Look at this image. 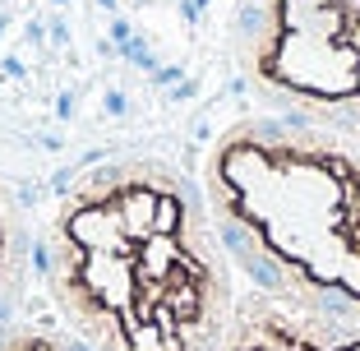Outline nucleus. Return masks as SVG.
I'll use <instances>...</instances> for the list:
<instances>
[{
    "instance_id": "1",
    "label": "nucleus",
    "mask_w": 360,
    "mask_h": 351,
    "mask_svg": "<svg viewBox=\"0 0 360 351\" xmlns=\"http://www.w3.org/2000/svg\"><path fill=\"white\" fill-rule=\"evenodd\" d=\"M42 287L93 351H222L240 300L203 185L153 153L106 158L60 194Z\"/></svg>"
},
{
    "instance_id": "2",
    "label": "nucleus",
    "mask_w": 360,
    "mask_h": 351,
    "mask_svg": "<svg viewBox=\"0 0 360 351\" xmlns=\"http://www.w3.org/2000/svg\"><path fill=\"white\" fill-rule=\"evenodd\" d=\"M199 185L255 291L360 319V134L255 111L208 143Z\"/></svg>"
},
{
    "instance_id": "3",
    "label": "nucleus",
    "mask_w": 360,
    "mask_h": 351,
    "mask_svg": "<svg viewBox=\"0 0 360 351\" xmlns=\"http://www.w3.org/2000/svg\"><path fill=\"white\" fill-rule=\"evenodd\" d=\"M226 42L264 111L360 134V0H236Z\"/></svg>"
},
{
    "instance_id": "4",
    "label": "nucleus",
    "mask_w": 360,
    "mask_h": 351,
    "mask_svg": "<svg viewBox=\"0 0 360 351\" xmlns=\"http://www.w3.org/2000/svg\"><path fill=\"white\" fill-rule=\"evenodd\" d=\"M222 351H360V319L250 291L236 300Z\"/></svg>"
},
{
    "instance_id": "5",
    "label": "nucleus",
    "mask_w": 360,
    "mask_h": 351,
    "mask_svg": "<svg viewBox=\"0 0 360 351\" xmlns=\"http://www.w3.org/2000/svg\"><path fill=\"white\" fill-rule=\"evenodd\" d=\"M28 259H32L28 217H23L19 199L0 185V328L19 319L23 291H28Z\"/></svg>"
},
{
    "instance_id": "6",
    "label": "nucleus",
    "mask_w": 360,
    "mask_h": 351,
    "mask_svg": "<svg viewBox=\"0 0 360 351\" xmlns=\"http://www.w3.org/2000/svg\"><path fill=\"white\" fill-rule=\"evenodd\" d=\"M0 351H93L79 342L65 324H42V319H14L0 328Z\"/></svg>"
}]
</instances>
